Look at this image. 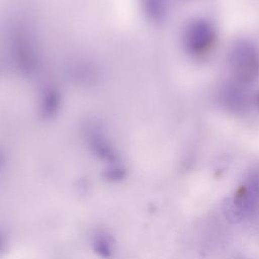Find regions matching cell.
<instances>
[{"label": "cell", "mask_w": 259, "mask_h": 259, "mask_svg": "<svg viewBox=\"0 0 259 259\" xmlns=\"http://www.w3.org/2000/svg\"><path fill=\"white\" fill-rule=\"evenodd\" d=\"M228 66L235 82L247 85L259 77V51L252 42L236 41L228 56Z\"/></svg>", "instance_id": "1"}, {"label": "cell", "mask_w": 259, "mask_h": 259, "mask_svg": "<svg viewBox=\"0 0 259 259\" xmlns=\"http://www.w3.org/2000/svg\"><path fill=\"white\" fill-rule=\"evenodd\" d=\"M215 30L212 24L205 19L197 18L189 21L182 35L183 46L191 55H201L205 53L213 44Z\"/></svg>", "instance_id": "2"}, {"label": "cell", "mask_w": 259, "mask_h": 259, "mask_svg": "<svg viewBox=\"0 0 259 259\" xmlns=\"http://www.w3.org/2000/svg\"><path fill=\"white\" fill-rule=\"evenodd\" d=\"M259 200V182L252 179L247 182L236 195L227 202L226 212L234 222L248 218L256 208Z\"/></svg>", "instance_id": "3"}, {"label": "cell", "mask_w": 259, "mask_h": 259, "mask_svg": "<svg viewBox=\"0 0 259 259\" xmlns=\"http://www.w3.org/2000/svg\"><path fill=\"white\" fill-rule=\"evenodd\" d=\"M223 102L232 110H243L248 104V95L237 82L230 84L223 90Z\"/></svg>", "instance_id": "4"}, {"label": "cell", "mask_w": 259, "mask_h": 259, "mask_svg": "<svg viewBox=\"0 0 259 259\" xmlns=\"http://www.w3.org/2000/svg\"><path fill=\"white\" fill-rule=\"evenodd\" d=\"M258 102H259V98H258Z\"/></svg>", "instance_id": "5"}]
</instances>
